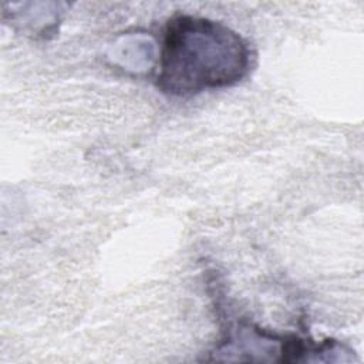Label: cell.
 Returning <instances> with one entry per match:
<instances>
[{"instance_id":"cell-1","label":"cell","mask_w":364,"mask_h":364,"mask_svg":"<svg viewBox=\"0 0 364 364\" xmlns=\"http://www.w3.org/2000/svg\"><path fill=\"white\" fill-rule=\"evenodd\" d=\"M246 38L222 21L176 14L165 24L155 84L172 97L236 85L250 71Z\"/></svg>"}]
</instances>
